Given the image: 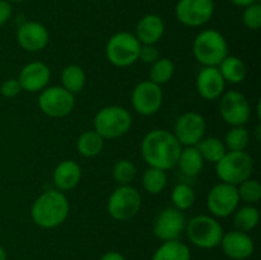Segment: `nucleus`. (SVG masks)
Wrapping results in <instances>:
<instances>
[{
    "label": "nucleus",
    "instance_id": "nucleus-1",
    "mask_svg": "<svg viewBox=\"0 0 261 260\" xmlns=\"http://www.w3.org/2000/svg\"><path fill=\"white\" fill-rule=\"evenodd\" d=\"M140 150L143 160L149 167L168 171L177 166L182 145L173 133L165 129H154L143 138Z\"/></svg>",
    "mask_w": 261,
    "mask_h": 260
},
{
    "label": "nucleus",
    "instance_id": "nucleus-2",
    "mask_svg": "<svg viewBox=\"0 0 261 260\" xmlns=\"http://www.w3.org/2000/svg\"><path fill=\"white\" fill-rule=\"evenodd\" d=\"M70 211L69 200L63 191L50 189L41 194L31 206V218L41 228L51 229L66 221Z\"/></svg>",
    "mask_w": 261,
    "mask_h": 260
},
{
    "label": "nucleus",
    "instance_id": "nucleus-3",
    "mask_svg": "<svg viewBox=\"0 0 261 260\" xmlns=\"http://www.w3.org/2000/svg\"><path fill=\"white\" fill-rule=\"evenodd\" d=\"M194 58L204 66H218L228 54V43L224 36L217 30H204L195 37L193 43Z\"/></svg>",
    "mask_w": 261,
    "mask_h": 260
},
{
    "label": "nucleus",
    "instance_id": "nucleus-4",
    "mask_svg": "<svg viewBox=\"0 0 261 260\" xmlns=\"http://www.w3.org/2000/svg\"><path fill=\"white\" fill-rule=\"evenodd\" d=\"M133 125L132 114L125 107L106 106L99 110L93 119V130L103 139H116L130 130Z\"/></svg>",
    "mask_w": 261,
    "mask_h": 260
},
{
    "label": "nucleus",
    "instance_id": "nucleus-5",
    "mask_svg": "<svg viewBox=\"0 0 261 260\" xmlns=\"http://www.w3.org/2000/svg\"><path fill=\"white\" fill-rule=\"evenodd\" d=\"M252 171L254 161L246 150H227L226 154L216 163V173L221 183L234 186L251 177Z\"/></svg>",
    "mask_w": 261,
    "mask_h": 260
},
{
    "label": "nucleus",
    "instance_id": "nucleus-6",
    "mask_svg": "<svg viewBox=\"0 0 261 260\" xmlns=\"http://www.w3.org/2000/svg\"><path fill=\"white\" fill-rule=\"evenodd\" d=\"M185 232L194 246L204 250L219 246L224 233L221 223L214 217L205 214L191 218L190 222L186 223Z\"/></svg>",
    "mask_w": 261,
    "mask_h": 260
},
{
    "label": "nucleus",
    "instance_id": "nucleus-7",
    "mask_svg": "<svg viewBox=\"0 0 261 260\" xmlns=\"http://www.w3.org/2000/svg\"><path fill=\"white\" fill-rule=\"evenodd\" d=\"M142 43L134 33L117 32L106 43V58L117 68H127L139 60Z\"/></svg>",
    "mask_w": 261,
    "mask_h": 260
},
{
    "label": "nucleus",
    "instance_id": "nucleus-8",
    "mask_svg": "<svg viewBox=\"0 0 261 260\" xmlns=\"http://www.w3.org/2000/svg\"><path fill=\"white\" fill-rule=\"evenodd\" d=\"M142 208V195L132 185H119L107 201L109 214L119 222L129 221L139 213Z\"/></svg>",
    "mask_w": 261,
    "mask_h": 260
},
{
    "label": "nucleus",
    "instance_id": "nucleus-9",
    "mask_svg": "<svg viewBox=\"0 0 261 260\" xmlns=\"http://www.w3.org/2000/svg\"><path fill=\"white\" fill-rule=\"evenodd\" d=\"M75 106L74 94L61 86L46 87L38 96V107L48 117H64L70 114Z\"/></svg>",
    "mask_w": 261,
    "mask_h": 260
},
{
    "label": "nucleus",
    "instance_id": "nucleus-10",
    "mask_svg": "<svg viewBox=\"0 0 261 260\" xmlns=\"http://www.w3.org/2000/svg\"><path fill=\"white\" fill-rule=\"evenodd\" d=\"M216 10L214 0H178L175 15L186 27H201L212 19Z\"/></svg>",
    "mask_w": 261,
    "mask_h": 260
},
{
    "label": "nucleus",
    "instance_id": "nucleus-11",
    "mask_svg": "<svg viewBox=\"0 0 261 260\" xmlns=\"http://www.w3.org/2000/svg\"><path fill=\"white\" fill-rule=\"evenodd\" d=\"M219 114L231 126H244L251 116V106L244 93L239 91L224 92L219 97Z\"/></svg>",
    "mask_w": 261,
    "mask_h": 260
},
{
    "label": "nucleus",
    "instance_id": "nucleus-12",
    "mask_svg": "<svg viewBox=\"0 0 261 260\" xmlns=\"http://www.w3.org/2000/svg\"><path fill=\"white\" fill-rule=\"evenodd\" d=\"M240 198L237 186L219 183L211 189L206 196V206L214 217L226 218L239 208Z\"/></svg>",
    "mask_w": 261,
    "mask_h": 260
},
{
    "label": "nucleus",
    "instance_id": "nucleus-13",
    "mask_svg": "<svg viewBox=\"0 0 261 260\" xmlns=\"http://www.w3.org/2000/svg\"><path fill=\"white\" fill-rule=\"evenodd\" d=\"M186 223L188 221L182 211L168 206L163 209L155 218L153 224V233L162 242L180 240L185 232Z\"/></svg>",
    "mask_w": 261,
    "mask_h": 260
},
{
    "label": "nucleus",
    "instance_id": "nucleus-14",
    "mask_svg": "<svg viewBox=\"0 0 261 260\" xmlns=\"http://www.w3.org/2000/svg\"><path fill=\"white\" fill-rule=\"evenodd\" d=\"M163 103L161 86L150 81H143L134 87L132 93L133 109L143 116H150L160 111Z\"/></svg>",
    "mask_w": 261,
    "mask_h": 260
},
{
    "label": "nucleus",
    "instance_id": "nucleus-15",
    "mask_svg": "<svg viewBox=\"0 0 261 260\" xmlns=\"http://www.w3.org/2000/svg\"><path fill=\"white\" fill-rule=\"evenodd\" d=\"M206 130L205 119L198 112H185L175 122L173 135L185 147H195L204 138Z\"/></svg>",
    "mask_w": 261,
    "mask_h": 260
},
{
    "label": "nucleus",
    "instance_id": "nucleus-16",
    "mask_svg": "<svg viewBox=\"0 0 261 260\" xmlns=\"http://www.w3.org/2000/svg\"><path fill=\"white\" fill-rule=\"evenodd\" d=\"M48 31L42 23L35 20H25L18 25L17 41L23 50L28 53H37L48 45Z\"/></svg>",
    "mask_w": 261,
    "mask_h": 260
},
{
    "label": "nucleus",
    "instance_id": "nucleus-17",
    "mask_svg": "<svg viewBox=\"0 0 261 260\" xmlns=\"http://www.w3.org/2000/svg\"><path fill=\"white\" fill-rule=\"evenodd\" d=\"M219 245L224 255L231 260H247L255 250L254 241L249 233L237 229L223 233Z\"/></svg>",
    "mask_w": 261,
    "mask_h": 260
},
{
    "label": "nucleus",
    "instance_id": "nucleus-18",
    "mask_svg": "<svg viewBox=\"0 0 261 260\" xmlns=\"http://www.w3.org/2000/svg\"><path fill=\"white\" fill-rule=\"evenodd\" d=\"M50 78L51 71L47 64L42 61H32L23 66L18 76V82L22 87V91L36 93L47 87Z\"/></svg>",
    "mask_w": 261,
    "mask_h": 260
},
{
    "label": "nucleus",
    "instance_id": "nucleus-19",
    "mask_svg": "<svg viewBox=\"0 0 261 260\" xmlns=\"http://www.w3.org/2000/svg\"><path fill=\"white\" fill-rule=\"evenodd\" d=\"M226 89V82L218 66H204L196 76V91L204 99H218Z\"/></svg>",
    "mask_w": 261,
    "mask_h": 260
},
{
    "label": "nucleus",
    "instance_id": "nucleus-20",
    "mask_svg": "<svg viewBox=\"0 0 261 260\" xmlns=\"http://www.w3.org/2000/svg\"><path fill=\"white\" fill-rule=\"evenodd\" d=\"M82 178V168L75 161H61L53 173V183L59 191H69L78 186Z\"/></svg>",
    "mask_w": 261,
    "mask_h": 260
},
{
    "label": "nucleus",
    "instance_id": "nucleus-21",
    "mask_svg": "<svg viewBox=\"0 0 261 260\" xmlns=\"http://www.w3.org/2000/svg\"><path fill=\"white\" fill-rule=\"evenodd\" d=\"M165 33V22L157 14H145L135 28V37L142 45H155Z\"/></svg>",
    "mask_w": 261,
    "mask_h": 260
},
{
    "label": "nucleus",
    "instance_id": "nucleus-22",
    "mask_svg": "<svg viewBox=\"0 0 261 260\" xmlns=\"http://www.w3.org/2000/svg\"><path fill=\"white\" fill-rule=\"evenodd\" d=\"M204 160L200 155L196 147H185L182 148L178 157L177 166L182 175L186 177H195L201 172L204 167Z\"/></svg>",
    "mask_w": 261,
    "mask_h": 260
},
{
    "label": "nucleus",
    "instance_id": "nucleus-23",
    "mask_svg": "<svg viewBox=\"0 0 261 260\" xmlns=\"http://www.w3.org/2000/svg\"><path fill=\"white\" fill-rule=\"evenodd\" d=\"M152 260H191V252L188 245L180 240L165 241L155 250Z\"/></svg>",
    "mask_w": 261,
    "mask_h": 260
},
{
    "label": "nucleus",
    "instance_id": "nucleus-24",
    "mask_svg": "<svg viewBox=\"0 0 261 260\" xmlns=\"http://www.w3.org/2000/svg\"><path fill=\"white\" fill-rule=\"evenodd\" d=\"M219 71L226 83L239 84L246 78L247 69L244 61L234 55H228L218 65Z\"/></svg>",
    "mask_w": 261,
    "mask_h": 260
},
{
    "label": "nucleus",
    "instance_id": "nucleus-25",
    "mask_svg": "<svg viewBox=\"0 0 261 260\" xmlns=\"http://www.w3.org/2000/svg\"><path fill=\"white\" fill-rule=\"evenodd\" d=\"M105 139L94 130H87L79 135L76 140V149L81 155L86 158H93L103 149Z\"/></svg>",
    "mask_w": 261,
    "mask_h": 260
},
{
    "label": "nucleus",
    "instance_id": "nucleus-26",
    "mask_svg": "<svg viewBox=\"0 0 261 260\" xmlns=\"http://www.w3.org/2000/svg\"><path fill=\"white\" fill-rule=\"evenodd\" d=\"M195 147L203 157L204 162H211L214 165L227 153L224 143L217 137L203 138Z\"/></svg>",
    "mask_w": 261,
    "mask_h": 260
},
{
    "label": "nucleus",
    "instance_id": "nucleus-27",
    "mask_svg": "<svg viewBox=\"0 0 261 260\" xmlns=\"http://www.w3.org/2000/svg\"><path fill=\"white\" fill-rule=\"evenodd\" d=\"M260 213L259 209L250 204L240 206L233 213V224L237 231L250 232L259 224Z\"/></svg>",
    "mask_w": 261,
    "mask_h": 260
},
{
    "label": "nucleus",
    "instance_id": "nucleus-28",
    "mask_svg": "<svg viewBox=\"0 0 261 260\" xmlns=\"http://www.w3.org/2000/svg\"><path fill=\"white\" fill-rule=\"evenodd\" d=\"M86 73L81 66L75 65V64L65 66L61 71V84H63L61 87L70 93H81L82 89L86 86Z\"/></svg>",
    "mask_w": 261,
    "mask_h": 260
},
{
    "label": "nucleus",
    "instance_id": "nucleus-29",
    "mask_svg": "<svg viewBox=\"0 0 261 260\" xmlns=\"http://www.w3.org/2000/svg\"><path fill=\"white\" fill-rule=\"evenodd\" d=\"M143 188L147 193L157 195L167 186V172L155 167H149L144 171L142 177Z\"/></svg>",
    "mask_w": 261,
    "mask_h": 260
},
{
    "label": "nucleus",
    "instance_id": "nucleus-30",
    "mask_svg": "<svg viewBox=\"0 0 261 260\" xmlns=\"http://www.w3.org/2000/svg\"><path fill=\"white\" fill-rule=\"evenodd\" d=\"M175 74V64L168 58H160L152 64L149 69V81L162 86L170 82Z\"/></svg>",
    "mask_w": 261,
    "mask_h": 260
},
{
    "label": "nucleus",
    "instance_id": "nucleus-31",
    "mask_svg": "<svg viewBox=\"0 0 261 260\" xmlns=\"http://www.w3.org/2000/svg\"><path fill=\"white\" fill-rule=\"evenodd\" d=\"M171 200H172L173 208L184 212L186 209H190L194 205V203H195V193H194L193 188L188 184H177L172 189Z\"/></svg>",
    "mask_w": 261,
    "mask_h": 260
},
{
    "label": "nucleus",
    "instance_id": "nucleus-32",
    "mask_svg": "<svg viewBox=\"0 0 261 260\" xmlns=\"http://www.w3.org/2000/svg\"><path fill=\"white\" fill-rule=\"evenodd\" d=\"M223 143L227 150H246L250 143V134L245 126H232V129L227 132Z\"/></svg>",
    "mask_w": 261,
    "mask_h": 260
},
{
    "label": "nucleus",
    "instance_id": "nucleus-33",
    "mask_svg": "<svg viewBox=\"0 0 261 260\" xmlns=\"http://www.w3.org/2000/svg\"><path fill=\"white\" fill-rule=\"evenodd\" d=\"M237 193H239L240 201L254 205L261 199V184L255 178L250 177L237 185Z\"/></svg>",
    "mask_w": 261,
    "mask_h": 260
},
{
    "label": "nucleus",
    "instance_id": "nucleus-34",
    "mask_svg": "<svg viewBox=\"0 0 261 260\" xmlns=\"http://www.w3.org/2000/svg\"><path fill=\"white\" fill-rule=\"evenodd\" d=\"M112 177L119 185H132L137 177V167L129 160L117 161L112 168Z\"/></svg>",
    "mask_w": 261,
    "mask_h": 260
},
{
    "label": "nucleus",
    "instance_id": "nucleus-35",
    "mask_svg": "<svg viewBox=\"0 0 261 260\" xmlns=\"http://www.w3.org/2000/svg\"><path fill=\"white\" fill-rule=\"evenodd\" d=\"M242 22L245 27L251 31H257L261 27V5L260 3H254L249 7L244 8Z\"/></svg>",
    "mask_w": 261,
    "mask_h": 260
},
{
    "label": "nucleus",
    "instance_id": "nucleus-36",
    "mask_svg": "<svg viewBox=\"0 0 261 260\" xmlns=\"http://www.w3.org/2000/svg\"><path fill=\"white\" fill-rule=\"evenodd\" d=\"M20 92H22V87H20L18 79H7L0 86V93L7 98H13V97L18 96Z\"/></svg>",
    "mask_w": 261,
    "mask_h": 260
},
{
    "label": "nucleus",
    "instance_id": "nucleus-37",
    "mask_svg": "<svg viewBox=\"0 0 261 260\" xmlns=\"http://www.w3.org/2000/svg\"><path fill=\"white\" fill-rule=\"evenodd\" d=\"M160 59V51L155 45H142L139 51V60L145 64H153Z\"/></svg>",
    "mask_w": 261,
    "mask_h": 260
},
{
    "label": "nucleus",
    "instance_id": "nucleus-38",
    "mask_svg": "<svg viewBox=\"0 0 261 260\" xmlns=\"http://www.w3.org/2000/svg\"><path fill=\"white\" fill-rule=\"evenodd\" d=\"M12 17V5L8 0H0V25H4Z\"/></svg>",
    "mask_w": 261,
    "mask_h": 260
},
{
    "label": "nucleus",
    "instance_id": "nucleus-39",
    "mask_svg": "<svg viewBox=\"0 0 261 260\" xmlns=\"http://www.w3.org/2000/svg\"><path fill=\"white\" fill-rule=\"evenodd\" d=\"M99 260H126L124 257V255L120 254L119 251H109L106 254L102 255V257Z\"/></svg>",
    "mask_w": 261,
    "mask_h": 260
},
{
    "label": "nucleus",
    "instance_id": "nucleus-40",
    "mask_svg": "<svg viewBox=\"0 0 261 260\" xmlns=\"http://www.w3.org/2000/svg\"><path fill=\"white\" fill-rule=\"evenodd\" d=\"M229 2L239 8H246L254 3H260V0H229Z\"/></svg>",
    "mask_w": 261,
    "mask_h": 260
},
{
    "label": "nucleus",
    "instance_id": "nucleus-41",
    "mask_svg": "<svg viewBox=\"0 0 261 260\" xmlns=\"http://www.w3.org/2000/svg\"><path fill=\"white\" fill-rule=\"evenodd\" d=\"M0 260H7V252L3 246H0Z\"/></svg>",
    "mask_w": 261,
    "mask_h": 260
},
{
    "label": "nucleus",
    "instance_id": "nucleus-42",
    "mask_svg": "<svg viewBox=\"0 0 261 260\" xmlns=\"http://www.w3.org/2000/svg\"><path fill=\"white\" fill-rule=\"evenodd\" d=\"M8 2H14V3H22V2H24V0H8Z\"/></svg>",
    "mask_w": 261,
    "mask_h": 260
},
{
    "label": "nucleus",
    "instance_id": "nucleus-43",
    "mask_svg": "<svg viewBox=\"0 0 261 260\" xmlns=\"http://www.w3.org/2000/svg\"><path fill=\"white\" fill-rule=\"evenodd\" d=\"M93 2H98V0H93Z\"/></svg>",
    "mask_w": 261,
    "mask_h": 260
}]
</instances>
